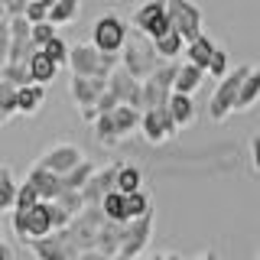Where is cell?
Segmentation results:
<instances>
[{"instance_id": "6da1fadb", "label": "cell", "mask_w": 260, "mask_h": 260, "mask_svg": "<svg viewBox=\"0 0 260 260\" xmlns=\"http://www.w3.org/2000/svg\"><path fill=\"white\" fill-rule=\"evenodd\" d=\"M162 62L166 59L156 52V43H153L146 32H140V29H134V36H127L124 49H120V65H124L134 78H140V81L150 78Z\"/></svg>"}, {"instance_id": "7a4b0ae2", "label": "cell", "mask_w": 260, "mask_h": 260, "mask_svg": "<svg viewBox=\"0 0 260 260\" xmlns=\"http://www.w3.org/2000/svg\"><path fill=\"white\" fill-rule=\"evenodd\" d=\"M117 65H120V52H101L94 43H75L69 49L72 75H101V78H108Z\"/></svg>"}, {"instance_id": "3957f363", "label": "cell", "mask_w": 260, "mask_h": 260, "mask_svg": "<svg viewBox=\"0 0 260 260\" xmlns=\"http://www.w3.org/2000/svg\"><path fill=\"white\" fill-rule=\"evenodd\" d=\"M250 69H254V65H238V69H231L224 78H218V88H215V94H211V101H208V117L211 120H228L234 114L241 85H244V78L250 75Z\"/></svg>"}, {"instance_id": "277c9868", "label": "cell", "mask_w": 260, "mask_h": 260, "mask_svg": "<svg viewBox=\"0 0 260 260\" xmlns=\"http://www.w3.org/2000/svg\"><path fill=\"white\" fill-rule=\"evenodd\" d=\"M13 234L20 238L23 244L43 238V234H52V215H49V202H36L32 208H13Z\"/></svg>"}, {"instance_id": "5b68a950", "label": "cell", "mask_w": 260, "mask_h": 260, "mask_svg": "<svg viewBox=\"0 0 260 260\" xmlns=\"http://www.w3.org/2000/svg\"><path fill=\"white\" fill-rule=\"evenodd\" d=\"M29 250L36 260H78L81 244L75 241L72 228H59L55 234H43V238L29 241Z\"/></svg>"}, {"instance_id": "8992f818", "label": "cell", "mask_w": 260, "mask_h": 260, "mask_svg": "<svg viewBox=\"0 0 260 260\" xmlns=\"http://www.w3.org/2000/svg\"><path fill=\"white\" fill-rule=\"evenodd\" d=\"M69 91H72V101L78 104L81 120L91 124V120L98 117V108H94L98 98L108 91V78H101V75H72Z\"/></svg>"}, {"instance_id": "52a82bcc", "label": "cell", "mask_w": 260, "mask_h": 260, "mask_svg": "<svg viewBox=\"0 0 260 260\" xmlns=\"http://www.w3.org/2000/svg\"><path fill=\"white\" fill-rule=\"evenodd\" d=\"M176 72H179L176 62H162L150 78H143V111L146 108H166L169 104V94H173V85H176Z\"/></svg>"}, {"instance_id": "ba28073f", "label": "cell", "mask_w": 260, "mask_h": 260, "mask_svg": "<svg viewBox=\"0 0 260 260\" xmlns=\"http://www.w3.org/2000/svg\"><path fill=\"white\" fill-rule=\"evenodd\" d=\"M127 36H130V29H127V23L120 20L117 13L98 16V23L91 29V43L101 49V52H120L124 43H127Z\"/></svg>"}, {"instance_id": "9c48e42d", "label": "cell", "mask_w": 260, "mask_h": 260, "mask_svg": "<svg viewBox=\"0 0 260 260\" xmlns=\"http://www.w3.org/2000/svg\"><path fill=\"white\" fill-rule=\"evenodd\" d=\"M134 29L146 32L150 39L162 36L166 29H173V20H169V10H166V0H146L134 10Z\"/></svg>"}, {"instance_id": "30bf717a", "label": "cell", "mask_w": 260, "mask_h": 260, "mask_svg": "<svg viewBox=\"0 0 260 260\" xmlns=\"http://www.w3.org/2000/svg\"><path fill=\"white\" fill-rule=\"evenodd\" d=\"M140 134L150 143H166L179 134V124L173 120L169 108H146L143 117H140Z\"/></svg>"}, {"instance_id": "8fae6325", "label": "cell", "mask_w": 260, "mask_h": 260, "mask_svg": "<svg viewBox=\"0 0 260 260\" xmlns=\"http://www.w3.org/2000/svg\"><path fill=\"white\" fill-rule=\"evenodd\" d=\"M166 10H169L173 26L185 36V43L202 32V7L199 4H192V0H166Z\"/></svg>"}, {"instance_id": "7c38bea8", "label": "cell", "mask_w": 260, "mask_h": 260, "mask_svg": "<svg viewBox=\"0 0 260 260\" xmlns=\"http://www.w3.org/2000/svg\"><path fill=\"white\" fill-rule=\"evenodd\" d=\"M108 91L117 98L120 104H134V108L143 111V81L134 78L124 65H117V69L108 75Z\"/></svg>"}, {"instance_id": "4fadbf2b", "label": "cell", "mask_w": 260, "mask_h": 260, "mask_svg": "<svg viewBox=\"0 0 260 260\" xmlns=\"http://www.w3.org/2000/svg\"><path fill=\"white\" fill-rule=\"evenodd\" d=\"M150 238H153V211L124 224V244H120V254H124V257L143 254L146 244H150Z\"/></svg>"}, {"instance_id": "5bb4252c", "label": "cell", "mask_w": 260, "mask_h": 260, "mask_svg": "<svg viewBox=\"0 0 260 260\" xmlns=\"http://www.w3.org/2000/svg\"><path fill=\"white\" fill-rule=\"evenodd\" d=\"M117 169H120V162H108V166L94 169L91 179L85 182V189H81V195H85V205H101L104 195L117 189Z\"/></svg>"}, {"instance_id": "9a60e30c", "label": "cell", "mask_w": 260, "mask_h": 260, "mask_svg": "<svg viewBox=\"0 0 260 260\" xmlns=\"http://www.w3.org/2000/svg\"><path fill=\"white\" fill-rule=\"evenodd\" d=\"M81 159H85V153H81L75 143H52L43 156H39V162H43L46 169H52V173H59V176H65L69 169H75Z\"/></svg>"}, {"instance_id": "2e32d148", "label": "cell", "mask_w": 260, "mask_h": 260, "mask_svg": "<svg viewBox=\"0 0 260 260\" xmlns=\"http://www.w3.org/2000/svg\"><path fill=\"white\" fill-rule=\"evenodd\" d=\"M26 182L39 192V199H43V202H52L55 195L62 192V176H59V173H52V169H46L43 162H36V166L29 169Z\"/></svg>"}, {"instance_id": "e0dca14e", "label": "cell", "mask_w": 260, "mask_h": 260, "mask_svg": "<svg viewBox=\"0 0 260 260\" xmlns=\"http://www.w3.org/2000/svg\"><path fill=\"white\" fill-rule=\"evenodd\" d=\"M46 101V85H39V81H26V85L16 88V108H20V114H26V117H32L39 108H43Z\"/></svg>"}, {"instance_id": "ac0fdd59", "label": "cell", "mask_w": 260, "mask_h": 260, "mask_svg": "<svg viewBox=\"0 0 260 260\" xmlns=\"http://www.w3.org/2000/svg\"><path fill=\"white\" fill-rule=\"evenodd\" d=\"M215 39L205 36V32H199L195 39H189L185 43V62H192V65H199V69H208V62H211V55H215Z\"/></svg>"}, {"instance_id": "d6986e66", "label": "cell", "mask_w": 260, "mask_h": 260, "mask_svg": "<svg viewBox=\"0 0 260 260\" xmlns=\"http://www.w3.org/2000/svg\"><path fill=\"white\" fill-rule=\"evenodd\" d=\"M124 224L127 221H104L101 231H98V250H104L108 257L120 254V244H124Z\"/></svg>"}, {"instance_id": "ffe728a7", "label": "cell", "mask_w": 260, "mask_h": 260, "mask_svg": "<svg viewBox=\"0 0 260 260\" xmlns=\"http://www.w3.org/2000/svg\"><path fill=\"white\" fill-rule=\"evenodd\" d=\"M208 72L205 69H199V65H192V62H182L179 65V72H176V85H173V91H182V94H195L202 88V81H205Z\"/></svg>"}, {"instance_id": "44dd1931", "label": "cell", "mask_w": 260, "mask_h": 260, "mask_svg": "<svg viewBox=\"0 0 260 260\" xmlns=\"http://www.w3.org/2000/svg\"><path fill=\"white\" fill-rule=\"evenodd\" d=\"M29 78L32 81H39V85H49L55 75H59V65H55L49 55L43 52V49H32V55H29Z\"/></svg>"}, {"instance_id": "7402d4cb", "label": "cell", "mask_w": 260, "mask_h": 260, "mask_svg": "<svg viewBox=\"0 0 260 260\" xmlns=\"http://www.w3.org/2000/svg\"><path fill=\"white\" fill-rule=\"evenodd\" d=\"M169 114H173V120L179 124V130L182 127H189L192 120H195V101H192V94H182V91H173L169 94Z\"/></svg>"}, {"instance_id": "603a6c76", "label": "cell", "mask_w": 260, "mask_h": 260, "mask_svg": "<svg viewBox=\"0 0 260 260\" xmlns=\"http://www.w3.org/2000/svg\"><path fill=\"white\" fill-rule=\"evenodd\" d=\"M111 117H114V124H117V134L120 137H130V134H137V130H140L143 111L134 108V104H117V108L111 111Z\"/></svg>"}, {"instance_id": "cb8c5ba5", "label": "cell", "mask_w": 260, "mask_h": 260, "mask_svg": "<svg viewBox=\"0 0 260 260\" xmlns=\"http://www.w3.org/2000/svg\"><path fill=\"white\" fill-rule=\"evenodd\" d=\"M153 43H156V52H159L166 62H176L179 55L185 52V36H182V32H179L176 26H173V29H166L162 36H156Z\"/></svg>"}, {"instance_id": "d4e9b609", "label": "cell", "mask_w": 260, "mask_h": 260, "mask_svg": "<svg viewBox=\"0 0 260 260\" xmlns=\"http://www.w3.org/2000/svg\"><path fill=\"white\" fill-rule=\"evenodd\" d=\"M91 130H94V140L101 146H117L124 137L117 134V124H114L111 114H98V117L91 120Z\"/></svg>"}, {"instance_id": "484cf974", "label": "cell", "mask_w": 260, "mask_h": 260, "mask_svg": "<svg viewBox=\"0 0 260 260\" xmlns=\"http://www.w3.org/2000/svg\"><path fill=\"white\" fill-rule=\"evenodd\" d=\"M260 101V69H250V75L244 78L241 85V94H238V108L234 111H247Z\"/></svg>"}, {"instance_id": "4316f807", "label": "cell", "mask_w": 260, "mask_h": 260, "mask_svg": "<svg viewBox=\"0 0 260 260\" xmlns=\"http://www.w3.org/2000/svg\"><path fill=\"white\" fill-rule=\"evenodd\" d=\"M137 189H143V173H140V166H134V162H120V169H117V192H137Z\"/></svg>"}, {"instance_id": "83f0119b", "label": "cell", "mask_w": 260, "mask_h": 260, "mask_svg": "<svg viewBox=\"0 0 260 260\" xmlns=\"http://www.w3.org/2000/svg\"><path fill=\"white\" fill-rule=\"evenodd\" d=\"M94 169H98V166H94L91 159H81L75 169H69V173L62 176V189H78V192H81V189H85V182L91 179Z\"/></svg>"}, {"instance_id": "f1b7e54d", "label": "cell", "mask_w": 260, "mask_h": 260, "mask_svg": "<svg viewBox=\"0 0 260 260\" xmlns=\"http://www.w3.org/2000/svg\"><path fill=\"white\" fill-rule=\"evenodd\" d=\"M16 185H20V182L13 179V169L0 162V211H7V208L16 205Z\"/></svg>"}, {"instance_id": "f546056e", "label": "cell", "mask_w": 260, "mask_h": 260, "mask_svg": "<svg viewBox=\"0 0 260 260\" xmlns=\"http://www.w3.org/2000/svg\"><path fill=\"white\" fill-rule=\"evenodd\" d=\"M124 208H127V221H134V218L150 215V211H153V202H150V195H146L143 189H137V192L124 195Z\"/></svg>"}, {"instance_id": "4dcf8cb0", "label": "cell", "mask_w": 260, "mask_h": 260, "mask_svg": "<svg viewBox=\"0 0 260 260\" xmlns=\"http://www.w3.org/2000/svg\"><path fill=\"white\" fill-rule=\"evenodd\" d=\"M101 211H104V218L108 221H127V208H124V192H108L101 199Z\"/></svg>"}, {"instance_id": "1f68e13d", "label": "cell", "mask_w": 260, "mask_h": 260, "mask_svg": "<svg viewBox=\"0 0 260 260\" xmlns=\"http://www.w3.org/2000/svg\"><path fill=\"white\" fill-rule=\"evenodd\" d=\"M78 7H81V0H55V4H52V10H49V20H52L55 26H65V23H75V16H78Z\"/></svg>"}, {"instance_id": "d6a6232c", "label": "cell", "mask_w": 260, "mask_h": 260, "mask_svg": "<svg viewBox=\"0 0 260 260\" xmlns=\"http://www.w3.org/2000/svg\"><path fill=\"white\" fill-rule=\"evenodd\" d=\"M13 114H20V108H16V85L0 78V124H7Z\"/></svg>"}, {"instance_id": "836d02e7", "label": "cell", "mask_w": 260, "mask_h": 260, "mask_svg": "<svg viewBox=\"0 0 260 260\" xmlns=\"http://www.w3.org/2000/svg\"><path fill=\"white\" fill-rule=\"evenodd\" d=\"M0 78L4 81H10V85H26V81H32L29 78V65L26 62H4L0 65Z\"/></svg>"}, {"instance_id": "e575fe53", "label": "cell", "mask_w": 260, "mask_h": 260, "mask_svg": "<svg viewBox=\"0 0 260 260\" xmlns=\"http://www.w3.org/2000/svg\"><path fill=\"white\" fill-rule=\"evenodd\" d=\"M52 202H59L69 215H81V211H85V195H81L78 189H62Z\"/></svg>"}, {"instance_id": "d590c367", "label": "cell", "mask_w": 260, "mask_h": 260, "mask_svg": "<svg viewBox=\"0 0 260 260\" xmlns=\"http://www.w3.org/2000/svg\"><path fill=\"white\" fill-rule=\"evenodd\" d=\"M69 49H72V46L65 43L62 36H55V39H49V43L43 46V52H46L55 65H59V69H65V65H69Z\"/></svg>"}, {"instance_id": "8d00e7d4", "label": "cell", "mask_w": 260, "mask_h": 260, "mask_svg": "<svg viewBox=\"0 0 260 260\" xmlns=\"http://www.w3.org/2000/svg\"><path fill=\"white\" fill-rule=\"evenodd\" d=\"M59 36V26H55L52 20H39V23H32V46L36 49H43L49 39H55Z\"/></svg>"}, {"instance_id": "74e56055", "label": "cell", "mask_w": 260, "mask_h": 260, "mask_svg": "<svg viewBox=\"0 0 260 260\" xmlns=\"http://www.w3.org/2000/svg\"><path fill=\"white\" fill-rule=\"evenodd\" d=\"M205 72H208L211 78H224L228 72H231V62H228V52H224L221 46L215 49V55H211V62H208V69H205Z\"/></svg>"}, {"instance_id": "f35d334b", "label": "cell", "mask_w": 260, "mask_h": 260, "mask_svg": "<svg viewBox=\"0 0 260 260\" xmlns=\"http://www.w3.org/2000/svg\"><path fill=\"white\" fill-rule=\"evenodd\" d=\"M36 202H43V199H39V192L32 189L26 179H23V182L16 185V205H13V208H32Z\"/></svg>"}, {"instance_id": "ab89813d", "label": "cell", "mask_w": 260, "mask_h": 260, "mask_svg": "<svg viewBox=\"0 0 260 260\" xmlns=\"http://www.w3.org/2000/svg\"><path fill=\"white\" fill-rule=\"evenodd\" d=\"M49 215H52V228H55V231H59V228H69L72 218H75V215H69L59 202H49Z\"/></svg>"}, {"instance_id": "60d3db41", "label": "cell", "mask_w": 260, "mask_h": 260, "mask_svg": "<svg viewBox=\"0 0 260 260\" xmlns=\"http://www.w3.org/2000/svg\"><path fill=\"white\" fill-rule=\"evenodd\" d=\"M10 59V20H0V65Z\"/></svg>"}, {"instance_id": "b9f144b4", "label": "cell", "mask_w": 260, "mask_h": 260, "mask_svg": "<svg viewBox=\"0 0 260 260\" xmlns=\"http://www.w3.org/2000/svg\"><path fill=\"white\" fill-rule=\"evenodd\" d=\"M117 104H120V101H117V98H114L111 91H104L101 98H98V104H94V108H98V114H111L114 108H117Z\"/></svg>"}, {"instance_id": "7bdbcfd3", "label": "cell", "mask_w": 260, "mask_h": 260, "mask_svg": "<svg viewBox=\"0 0 260 260\" xmlns=\"http://www.w3.org/2000/svg\"><path fill=\"white\" fill-rule=\"evenodd\" d=\"M250 162H254V173L260 179V137H254L250 140Z\"/></svg>"}, {"instance_id": "ee69618b", "label": "cell", "mask_w": 260, "mask_h": 260, "mask_svg": "<svg viewBox=\"0 0 260 260\" xmlns=\"http://www.w3.org/2000/svg\"><path fill=\"white\" fill-rule=\"evenodd\" d=\"M78 260H111L104 250H98V247H88V250H81L78 254Z\"/></svg>"}, {"instance_id": "f6af8a7d", "label": "cell", "mask_w": 260, "mask_h": 260, "mask_svg": "<svg viewBox=\"0 0 260 260\" xmlns=\"http://www.w3.org/2000/svg\"><path fill=\"white\" fill-rule=\"evenodd\" d=\"M26 7H29V0H10L7 10H10V16H23V13H26Z\"/></svg>"}, {"instance_id": "bcb514c9", "label": "cell", "mask_w": 260, "mask_h": 260, "mask_svg": "<svg viewBox=\"0 0 260 260\" xmlns=\"http://www.w3.org/2000/svg\"><path fill=\"white\" fill-rule=\"evenodd\" d=\"M0 260H13V250H10V247H7V244H4V241H0Z\"/></svg>"}, {"instance_id": "7dc6e473", "label": "cell", "mask_w": 260, "mask_h": 260, "mask_svg": "<svg viewBox=\"0 0 260 260\" xmlns=\"http://www.w3.org/2000/svg\"><path fill=\"white\" fill-rule=\"evenodd\" d=\"M192 260H218V254H215V250H202V254L192 257Z\"/></svg>"}, {"instance_id": "c3c4849f", "label": "cell", "mask_w": 260, "mask_h": 260, "mask_svg": "<svg viewBox=\"0 0 260 260\" xmlns=\"http://www.w3.org/2000/svg\"><path fill=\"white\" fill-rule=\"evenodd\" d=\"M0 20H10V10H7V4L0 0Z\"/></svg>"}, {"instance_id": "681fc988", "label": "cell", "mask_w": 260, "mask_h": 260, "mask_svg": "<svg viewBox=\"0 0 260 260\" xmlns=\"http://www.w3.org/2000/svg\"><path fill=\"white\" fill-rule=\"evenodd\" d=\"M111 260H137V257H124V254H114Z\"/></svg>"}, {"instance_id": "f907efd6", "label": "cell", "mask_w": 260, "mask_h": 260, "mask_svg": "<svg viewBox=\"0 0 260 260\" xmlns=\"http://www.w3.org/2000/svg\"><path fill=\"white\" fill-rule=\"evenodd\" d=\"M146 260H166V254H153V257H146Z\"/></svg>"}, {"instance_id": "816d5d0a", "label": "cell", "mask_w": 260, "mask_h": 260, "mask_svg": "<svg viewBox=\"0 0 260 260\" xmlns=\"http://www.w3.org/2000/svg\"><path fill=\"white\" fill-rule=\"evenodd\" d=\"M166 260H182V257H179V254H166Z\"/></svg>"}, {"instance_id": "f5cc1de1", "label": "cell", "mask_w": 260, "mask_h": 260, "mask_svg": "<svg viewBox=\"0 0 260 260\" xmlns=\"http://www.w3.org/2000/svg\"><path fill=\"white\" fill-rule=\"evenodd\" d=\"M0 241H4V228H0Z\"/></svg>"}, {"instance_id": "db71d44e", "label": "cell", "mask_w": 260, "mask_h": 260, "mask_svg": "<svg viewBox=\"0 0 260 260\" xmlns=\"http://www.w3.org/2000/svg\"><path fill=\"white\" fill-rule=\"evenodd\" d=\"M0 130H4V124H0Z\"/></svg>"}]
</instances>
